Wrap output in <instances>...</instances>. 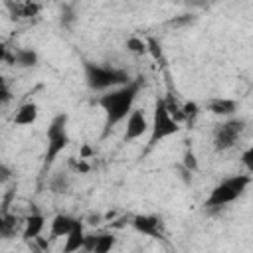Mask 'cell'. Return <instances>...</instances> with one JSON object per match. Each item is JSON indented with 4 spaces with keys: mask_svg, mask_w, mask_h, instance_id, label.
<instances>
[{
    "mask_svg": "<svg viewBox=\"0 0 253 253\" xmlns=\"http://www.w3.org/2000/svg\"><path fill=\"white\" fill-rule=\"evenodd\" d=\"M140 87H142L140 79H130L128 83H125V85H121V87H117V89L99 97V105L103 107V111L107 115L103 136H107L123 119H126V115H130Z\"/></svg>",
    "mask_w": 253,
    "mask_h": 253,
    "instance_id": "6da1fadb",
    "label": "cell"
},
{
    "mask_svg": "<svg viewBox=\"0 0 253 253\" xmlns=\"http://www.w3.org/2000/svg\"><path fill=\"white\" fill-rule=\"evenodd\" d=\"M83 69H85V81H87L89 89H93V91H107V89L121 87L130 81V75L125 69L99 65V63H91V61H85Z\"/></svg>",
    "mask_w": 253,
    "mask_h": 253,
    "instance_id": "7a4b0ae2",
    "label": "cell"
},
{
    "mask_svg": "<svg viewBox=\"0 0 253 253\" xmlns=\"http://www.w3.org/2000/svg\"><path fill=\"white\" fill-rule=\"evenodd\" d=\"M67 115L59 113L51 119L47 130H45V138H47V148H45V158H43V170H49L51 164L55 162V158L59 156V152H63V148L69 144V134H67Z\"/></svg>",
    "mask_w": 253,
    "mask_h": 253,
    "instance_id": "3957f363",
    "label": "cell"
},
{
    "mask_svg": "<svg viewBox=\"0 0 253 253\" xmlns=\"http://www.w3.org/2000/svg\"><path fill=\"white\" fill-rule=\"evenodd\" d=\"M249 182H251V176H245V174H237V176L221 180L210 192V196L206 200V208H223V206L231 204L247 190Z\"/></svg>",
    "mask_w": 253,
    "mask_h": 253,
    "instance_id": "277c9868",
    "label": "cell"
},
{
    "mask_svg": "<svg viewBox=\"0 0 253 253\" xmlns=\"http://www.w3.org/2000/svg\"><path fill=\"white\" fill-rule=\"evenodd\" d=\"M180 130V123L172 119L168 107H166V101L164 99H158L156 105H154V119H152V125H150V140H148V146H154L158 144L162 138L166 136H172Z\"/></svg>",
    "mask_w": 253,
    "mask_h": 253,
    "instance_id": "5b68a950",
    "label": "cell"
},
{
    "mask_svg": "<svg viewBox=\"0 0 253 253\" xmlns=\"http://www.w3.org/2000/svg\"><path fill=\"white\" fill-rule=\"evenodd\" d=\"M243 130H245V121L243 119H227L225 123L217 125L215 130H213V146H215V150L217 152L229 150L239 140Z\"/></svg>",
    "mask_w": 253,
    "mask_h": 253,
    "instance_id": "8992f818",
    "label": "cell"
},
{
    "mask_svg": "<svg viewBox=\"0 0 253 253\" xmlns=\"http://www.w3.org/2000/svg\"><path fill=\"white\" fill-rule=\"evenodd\" d=\"M148 128H150V125H148V121H146L144 111H142V109H132V111H130V115H128V121H126L125 140L140 138Z\"/></svg>",
    "mask_w": 253,
    "mask_h": 253,
    "instance_id": "52a82bcc",
    "label": "cell"
},
{
    "mask_svg": "<svg viewBox=\"0 0 253 253\" xmlns=\"http://www.w3.org/2000/svg\"><path fill=\"white\" fill-rule=\"evenodd\" d=\"M132 227L144 235H150V237H162V231H160V217L156 215H134L132 217Z\"/></svg>",
    "mask_w": 253,
    "mask_h": 253,
    "instance_id": "ba28073f",
    "label": "cell"
},
{
    "mask_svg": "<svg viewBox=\"0 0 253 253\" xmlns=\"http://www.w3.org/2000/svg\"><path fill=\"white\" fill-rule=\"evenodd\" d=\"M79 219H75V217H71V215H67V213H57L53 219H51V237L55 239V237H67L69 235V231L75 227V223H77Z\"/></svg>",
    "mask_w": 253,
    "mask_h": 253,
    "instance_id": "9c48e42d",
    "label": "cell"
},
{
    "mask_svg": "<svg viewBox=\"0 0 253 253\" xmlns=\"http://www.w3.org/2000/svg\"><path fill=\"white\" fill-rule=\"evenodd\" d=\"M10 6V12L16 20H24V18H34L40 14L42 6L34 0H22V2H16V4H8Z\"/></svg>",
    "mask_w": 253,
    "mask_h": 253,
    "instance_id": "30bf717a",
    "label": "cell"
},
{
    "mask_svg": "<svg viewBox=\"0 0 253 253\" xmlns=\"http://www.w3.org/2000/svg\"><path fill=\"white\" fill-rule=\"evenodd\" d=\"M43 225H45V219H43V215H42V213H30V215L24 219L22 237H24L26 241H30V239H36V237L42 233Z\"/></svg>",
    "mask_w": 253,
    "mask_h": 253,
    "instance_id": "8fae6325",
    "label": "cell"
},
{
    "mask_svg": "<svg viewBox=\"0 0 253 253\" xmlns=\"http://www.w3.org/2000/svg\"><path fill=\"white\" fill-rule=\"evenodd\" d=\"M38 119V105L28 101L24 105L18 107L16 115H14V125H20V126H26V125H34Z\"/></svg>",
    "mask_w": 253,
    "mask_h": 253,
    "instance_id": "7c38bea8",
    "label": "cell"
},
{
    "mask_svg": "<svg viewBox=\"0 0 253 253\" xmlns=\"http://www.w3.org/2000/svg\"><path fill=\"white\" fill-rule=\"evenodd\" d=\"M85 245V231H83V223L77 221L75 227L69 231V235L65 237V245H63V251L65 253H71V251H79L83 249Z\"/></svg>",
    "mask_w": 253,
    "mask_h": 253,
    "instance_id": "4fadbf2b",
    "label": "cell"
},
{
    "mask_svg": "<svg viewBox=\"0 0 253 253\" xmlns=\"http://www.w3.org/2000/svg\"><path fill=\"white\" fill-rule=\"evenodd\" d=\"M208 111H211L213 115H219V117H231L235 111H237V103L233 99H211L208 103Z\"/></svg>",
    "mask_w": 253,
    "mask_h": 253,
    "instance_id": "5bb4252c",
    "label": "cell"
},
{
    "mask_svg": "<svg viewBox=\"0 0 253 253\" xmlns=\"http://www.w3.org/2000/svg\"><path fill=\"white\" fill-rule=\"evenodd\" d=\"M22 223H24V221H22L20 217L10 215L8 211L2 213V219H0V235H2V237H12V235L20 229Z\"/></svg>",
    "mask_w": 253,
    "mask_h": 253,
    "instance_id": "9a60e30c",
    "label": "cell"
},
{
    "mask_svg": "<svg viewBox=\"0 0 253 253\" xmlns=\"http://www.w3.org/2000/svg\"><path fill=\"white\" fill-rule=\"evenodd\" d=\"M14 63L18 67H34L38 65V53L28 47H20L14 51Z\"/></svg>",
    "mask_w": 253,
    "mask_h": 253,
    "instance_id": "2e32d148",
    "label": "cell"
},
{
    "mask_svg": "<svg viewBox=\"0 0 253 253\" xmlns=\"http://www.w3.org/2000/svg\"><path fill=\"white\" fill-rule=\"evenodd\" d=\"M126 49H128L130 53H134V55H144V53L148 51V45H146V42H142L140 38L132 36V38L126 40Z\"/></svg>",
    "mask_w": 253,
    "mask_h": 253,
    "instance_id": "e0dca14e",
    "label": "cell"
},
{
    "mask_svg": "<svg viewBox=\"0 0 253 253\" xmlns=\"http://www.w3.org/2000/svg\"><path fill=\"white\" fill-rule=\"evenodd\" d=\"M115 245V237L111 233H99L95 243V253H105Z\"/></svg>",
    "mask_w": 253,
    "mask_h": 253,
    "instance_id": "ac0fdd59",
    "label": "cell"
},
{
    "mask_svg": "<svg viewBox=\"0 0 253 253\" xmlns=\"http://www.w3.org/2000/svg\"><path fill=\"white\" fill-rule=\"evenodd\" d=\"M182 111H184V117H186V121H188V123H192V121L198 117V113H200V107H198V103H194V101H186V103L182 105Z\"/></svg>",
    "mask_w": 253,
    "mask_h": 253,
    "instance_id": "d6986e66",
    "label": "cell"
},
{
    "mask_svg": "<svg viewBox=\"0 0 253 253\" xmlns=\"http://www.w3.org/2000/svg\"><path fill=\"white\" fill-rule=\"evenodd\" d=\"M182 164H184L190 172H196V170H198V158H196V154H194L192 148H188V150L184 152V160H182Z\"/></svg>",
    "mask_w": 253,
    "mask_h": 253,
    "instance_id": "ffe728a7",
    "label": "cell"
},
{
    "mask_svg": "<svg viewBox=\"0 0 253 253\" xmlns=\"http://www.w3.org/2000/svg\"><path fill=\"white\" fill-rule=\"evenodd\" d=\"M73 20H75V14H73V10H71V8H67V6H65V8H63V10H61V24H63V26H65V28H69V26H71V22H73Z\"/></svg>",
    "mask_w": 253,
    "mask_h": 253,
    "instance_id": "44dd1931",
    "label": "cell"
},
{
    "mask_svg": "<svg viewBox=\"0 0 253 253\" xmlns=\"http://www.w3.org/2000/svg\"><path fill=\"white\" fill-rule=\"evenodd\" d=\"M146 45H148V51L152 53V57H154V59H158V57L162 55V49H160V43H158V42H156L154 38H150V40L146 42Z\"/></svg>",
    "mask_w": 253,
    "mask_h": 253,
    "instance_id": "7402d4cb",
    "label": "cell"
},
{
    "mask_svg": "<svg viewBox=\"0 0 253 253\" xmlns=\"http://www.w3.org/2000/svg\"><path fill=\"white\" fill-rule=\"evenodd\" d=\"M71 168H73L75 172H79V174H87L91 166H89L83 158H79V160H71Z\"/></svg>",
    "mask_w": 253,
    "mask_h": 253,
    "instance_id": "603a6c76",
    "label": "cell"
},
{
    "mask_svg": "<svg viewBox=\"0 0 253 253\" xmlns=\"http://www.w3.org/2000/svg\"><path fill=\"white\" fill-rule=\"evenodd\" d=\"M241 160H243V164H245V168L253 174V146L251 148H247L243 154H241Z\"/></svg>",
    "mask_w": 253,
    "mask_h": 253,
    "instance_id": "cb8c5ba5",
    "label": "cell"
},
{
    "mask_svg": "<svg viewBox=\"0 0 253 253\" xmlns=\"http://www.w3.org/2000/svg\"><path fill=\"white\" fill-rule=\"evenodd\" d=\"M65 186H67V182L63 180V176H57V178L51 182V190H53V192H63Z\"/></svg>",
    "mask_w": 253,
    "mask_h": 253,
    "instance_id": "d4e9b609",
    "label": "cell"
},
{
    "mask_svg": "<svg viewBox=\"0 0 253 253\" xmlns=\"http://www.w3.org/2000/svg\"><path fill=\"white\" fill-rule=\"evenodd\" d=\"M0 95H2V103H8L10 101V91H8V85L2 81V85H0Z\"/></svg>",
    "mask_w": 253,
    "mask_h": 253,
    "instance_id": "484cf974",
    "label": "cell"
},
{
    "mask_svg": "<svg viewBox=\"0 0 253 253\" xmlns=\"http://www.w3.org/2000/svg\"><path fill=\"white\" fill-rule=\"evenodd\" d=\"M8 178H10V170H8V166H4V164H2V166H0V180H2V182H6Z\"/></svg>",
    "mask_w": 253,
    "mask_h": 253,
    "instance_id": "4316f807",
    "label": "cell"
},
{
    "mask_svg": "<svg viewBox=\"0 0 253 253\" xmlns=\"http://www.w3.org/2000/svg\"><path fill=\"white\" fill-rule=\"evenodd\" d=\"M186 22H192V18H190V16H186V18H176V20H172L170 24H172V26H180V24H186Z\"/></svg>",
    "mask_w": 253,
    "mask_h": 253,
    "instance_id": "83f0119b",
    "label": "cell"
},
{
    "mask_svg": "<svg viewBox=\"0 0 253 253\" xmlns=\"http://www.w3.org/2000/svg\"><path fill=\"white\" fill-rule=\"evenodd\" d=\"M91 154H93V152H91V148L85 144V146L81 148V154H79V158H87V156H91Z\"/></svg>",
    "mask_w": 253,
    "mask_h": 253,
    "instance_id": "f1b7e54d",
    "label": "cell"
}]
</instances>
